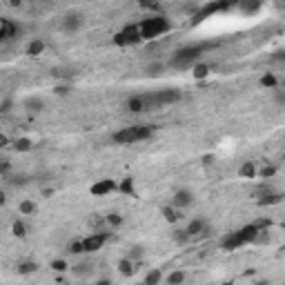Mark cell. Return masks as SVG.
<instances>
[{
  "mask_svg": "<svg viewBox=\"0 0 285 285\" xmlns=\"http://www.w3.org/2000/svg\"><path fill=\"white\" fill-rule=\"evenodd\" d=\"M216 47L214 40H201V42H190V45H183L178 47L176 51L169 56L167 60V67L174 69V71H185V69H192L196 63H203V56L210 54L212 49Z\"/></svg>",
  "mask_w": 285,
  "mask_h": 285,
  "instance_id": "1",
  "label": "cell"
},
{
  "mask_svg": "<svg viewBox=\"0 0 285 285\" xmlns=\"http://www.w3.org/2000/svg\"><path fill=\"white\" fill-rule=\"evenodd\" d=\"M138 32H141V40L143 42H151L159 40L163 36L174 32V20L167 14H154V16H145L136 22Z\"/></svg>",
  "mask_w": 285,
  "mask_h": 285,
  "instance_id": "2",
  "label": "cell"
},
{
  "mask_svg": "<svg viewBox=\"0 0 285 285\" xmlns=\"http://www.w3.org/2000/svg\"><path fill=\"white\" fill-rule=\"evenodd\" d=\"M154 136V127L151 125H127L120 127L112 134V143L114 145H136V143H145Z\"/></svg>",
  "mask_w": 285,
  "mask_h": 285,
  "instance_id": "3",
  "label": "cell"
},
{
  "mask_svg": "<svg viewBox=\"0 0 285 285\" xmlns=\"http://www.w3.org/2000/svg\"><path fill=\"white\" fill-rule=\"evenodd\" d=\"M141 96H143L145 112H154V109L174 105V102H178L180 98H183V94H180L178 89H172V87L159 89V92H147V94H141Z\"/></svg>",
  "mask_w": 285,
  "mask_h": 285,
  "instance_id": "4",
  "label": "cell"
},
{
  "mask_svg": "<svg viewBox=\"0 0 285 285\" xmlns=\"http://www.w3.org/2000/svg\"><path fill=\"white\" fill-rule=\"evenodd\" d=\"M236 7H239V0H214V3H205L194 11L192 25H201L203 20H208V18L216 16V14H229Z\"/></svg>",
  "mask_w": 285,
  "mask_h": 285,
  "instance_id": "5",
  "label": "cell"
},
{
  "mask_svg": "<svg viewBox=\"0 0 285 285\" xmlns=\"http://www.w3.org/2000/svg\"><path fill=\"white\" fill-rule=\"evenodd\" d=\"M112 42L116 47H120V49H129V47H136V45H141V32H138V25L136 22H129V25H125V27H120L116 34H114V38Z\"/></svg>",
  "mask_w": 285,
  "mask_h": 285,
  "instance_id": "6",
  "label": "cell"
},
{
  "mask_svg": "<svg viewBox=\"0 0 285 285\" xmlns=\"http://www.w3.org/2000/svg\"><path fill=\"white\" fill-rule=\"evenodd\" d=\"M112 241V232L109 229H100V232H92L89 236L83 239V250L85 254H96Z\"/></svg>",
  "mask_w": 285,
  "mask_h": 285,
  "instance_id": "7",
  "label": "cell"
},
{
  "mask_svg": "<svg viewBox=\"0 0 285 285\" xmlns=\"http://www.w3.org/2000/svg\"><path fill=\"white\" fill-rule=\"evenodd\" d=\"M256 203L261 208H272V205H281L283 203V192L281 190H274L270 183L258 187L256 192Z\"/></svg>",
  "mask_w": 285,
  "mask_h": 285,
  "instance_id": "8",
  "label": "cell"
},
{
  "mask_svg": "<svg viewBox=\"0 0 285 285\" xmlns=\"http://www.w3.org/2000/svg\"><path fill=\"white\" fill-rule=\"evenodd\" d=\"M18 36H20V25L11 18H0V45H7Z\"/></svg>",
  "mask_w": 285,
  "mask_h": 285,
  "instance_id": "9",
  "label": "cell"
},
{
  "mask_svg": "<svg viewBox=\"0 0 285 285\" xmlns=\"http://www.w3.org/2000/svg\"><path fill=\"white\" fill-rule=\"evenodd\" d=\"M118 192V183L114 178H100L96 183L89 185V194L96 198H102V196H109V194Z\"/></svg>",
  "mask_w": 285,
  "mask_h": 285,
  "instance_id": "10",
  "label": "cell"
},
{
  "mask_svg": "<svg viewBox=\"0 0 285 285\" xmlns=\"http://www.w3.org/2000/svg\"><path fill=\"white\" fill-rule=\"evenodd\" d=\"M83 25H85V18H83V14H78V11H69V14H65L63 20H60V29H63L65 34L81 32Z\"/></svg>",
  "mask_w": 285,
  "mask_h": 285,
  "instance_id": "11",
  "label": "cell"
},
{
  "mask_svg": "<svg viewBox=\"0 0 285 285\" xmlns=\"http://www.w3.org/2000/svg\"><path fill=\"white\" fill-rule=\"evenodd\" d=\"M172 208H176L178 212H183L187 208H192L194 205V194L187 190V187H178L176 192H174V196H172Z\"/></svg>",
  "mask_w": 285,
  "mask_h": 285,
  "instance_id": "12",
  "label": "cell"
},
{
  "mask_svg": "<svg viewBox=\"0 0 285 285\" xmlns=\"http://www.w3.org/2000/svg\"><path fill=\"white\" fill-rule=\"evenodd\" d=\"M218 247H221L223 252H236V250H241V247H245V245H243V241H241L239 232H236V229H232V232H227V234L221 236V241H218Z\"/></svg>",
  "mask_w": 285,
  "mask_h": 285,
  "instance_id": "13",
  "label": "cell"
},
{
  "mask_svg": "<svg viewBox=\"0 0 285 285\" xmlns=\"http://www.w3.org/2000/svg\"><path fill=\"white\" fill-rule=\"evenodd\" d=\"M236 232H239L241 241H243V245H254V243H256V239H258V232H261V229L250 221V223H245L243 227L236 229Z\"/></svg>",
  "mask_w": 285,
  "mask_h": 285,
  "instance_id": "14",
  "label": "cell"
},
{
  "mask_svg": "<svg viewBox=\"0 0 285 285\" xmlns=\"http://www.w3.org/2000/svg\"><path fill=\"white\" fill-rule=\"evenodd\" d=\"M208 227H210V223L205 221V218H192V221L185 225V232L192 236V241H198V239H201V234Z\"/></svg>",
  "mask_w": 285,
  "mask_h": 285,
  "instance_id": "15",
  "label": "cell"
},
{
  "mask_svg": "<svg viewBox=\"0 0 285 285\" xmlns=\"http://www.w3.org/2000/svg\"><path fill=\"white\" fill-rule=\"evenodd\" d=\"M138 265H141V263H134V261H129L127 256H123V258H120L118 263H116V270H118V274H120V276L129 278V276H134V274H136Z\"/></svg>",
  "mask_w": 285,
  "mask_h": 285,
  "instance_id": "16",
  "label": "cell"
},
{
  "mask_svg": "<svg viewBox=\"0 0 285 285\" xmlns=\"http://www.w3.org/2000/svg\"><path fill=\"white\" fill-rule=\"evenodd\" d=\"M236 9H239L243 16H254L263 9V3H261V0H239V7Z\"/></svg>",
  "mask_w": 285,
  "mask_h": 285,
  "instance_id": "17",
  "label": "cell"
},
{
  "mask_svg": "<svg viewBox=\"0 0 285 285\" xmlns=\"http://www.w3.org/2000/svg\"><path fill=\"white\" fill-rule=\"evenodd\" d=\"M47 49V45H45V40L42 38H34V40H29L27 42V47H25V54L29 58H36V56H42Z\"/></svg>",
  "mask_w": 285,
  "mask_h": 285,
  "instance_id": "18",
  "label": "cell"
},
{
  "mask_svg": "<svg viewBox=\"0 0 285 285\" xmlns=\"http://www.w3.org/2000/svg\"><path fill=\"white\" fill-rule=\"evenodd\" d=\"M125 109L129 114H145V105H143V96L141 94H134L125 100Z\"/></svg>",
  "mask_w": 285,
  "mask_h": 285,
  "instance_id": "19",
  "label": "cell"
},
{
  "mask_svg": "<svg viewBox=\"0 0 285 285\" xmlns=\"http://www.w3.org/2000/svg\"><path fill=\"white\" fill-rule=\"evenodd\" d=\"M167 65L163 63V60H151V63H147V67H145V76L147 78H161L163 74H165Z\"/></svg>",
  "mask_w": 285,
  "mask_h": 285,
  "instance_id": "20",
  "label": "cell"
},
{
  "mask_svg": "<svg viewBox=\"0 0 285 285\" xmlns=\"http://www.w3.org/2000/svg\"><path fill=\"white\" fill-rule=\"evenodd\" d=\"M102 223H105V229H118L125 223V216L118 214V212H107L102 216Z\"/></svg>",
  "mask_w": 285,
  "mask_h": 285,
  "instance_id": "21",
  "label": "cell"
},
{
  "mask_svg": "<svg viewBox=\"0 0 285 285\" xmlns=\"http://www.w3.org/2000/svg\"><path fill=\"white\" fill-rule=\"evenodd\" d=\"M118 192L123 194V196L136 198V196H138V192H136V183H134V178H132V176H125V178L118 183Z\"/></svg>",
  "mask_w": 285,
  "mask_h": 285,
  "instance_id": "22",
  "label": "cell"
},
{
  "mask_svg": "<svg viewBox=\"0 0 285 285\" xmlns=\"http://www.w3.org/2000/svg\"><path fill=\"white\" fill-rule=\"evenodd\" d=\"M38 270H40V265L36 263V261H20V263L16 265L18 276H32V274H36Z\"/></svg>",
  "mask_w": 285,
  "mask_h": 285,
  "instance_id": "23",
  "label": "cell"
},
{
  "mask_svg": "<svg viewBox=\"0 0 285 285\" xmlns=\"http://www.w3.org/2000/svg\"><path fill=\"white\" fill-rule=\"evenodd\" d=\"M11 147H14V151H18V154H27V151L34 149V141L29 136H18L16 141H11Z\"/></svg>",
  "mask_w": 285,
  "mask_h": 285,
  "instance_id": "24",
  "label": "cell"
},
{
  "mask_svg": "<svg viewBox=\"0 0 285 285\" xmlns=\"http://www.w3.org/2000/svg\"><path fill=\"white\" fill-rule=\"evenodd\" d=\"M161 216L163 218H165V221L169 223V225H176V223L180 221V216H183V214H180V212L176 210V208H172V205H163V208H161Z\"/></svg>",
  "mask_w": 285,
  "mask_h": 285,
  "instance_id": "25",
  "label": "cell"
},
{
  "mask_svg": "<svg viewBox=\"0 0 285 285\" xmlns=\"http://www.w3.org/2000/svg\"><path fill=\"white\" fill-rule=\"evenodd\" d=\"M163 278H165V274H163L161 268H151V270H147V274H145L141 285H161Z\"/></svg>",
  "mask_w": 285,
  "mask_h": 285,
  "instance_id": "26",
  "label": "cell"
},
{
  "mask_svg": "<svg viewBox=\"0 0 285 285\" xmlns=\"http://www.w3.org/2000/svg\"><path fill=\"white\" fill-rule=\"evenodd\" d=\"M256 163L254 161H245L243 165L239 167V178H245V180H252V178H256Z\"/></svg>",
  "mask_w": 285,
  "mask_h": 285,
  "instance_id": "27",
  "label": "cell"
},
{
  "mask_svg": "<svg viewBox=\"0 0 285 285\" xmlns=\"http://www.w3.org/2000/svg\"><path fill=\"white\" fill-rule=\"evenodd\" d=\"M258 85L263 89H272V92H274V89L278 87V76L274 74V71H265V74L258 78Z\"/></svg>",
  "mask_w": 285,
  "mask_h": 285,
  "instance_id": "28",
  "label": "cell"
},
{
  "mask_svg": "<svg viewBox=\"0 0 285 285\" xmlns=\"http://www.w3.org/2000/svg\"><path fill=\"white\" fill-rule=\"evenodd\" d=\"M22 107L27 109V112H42V109H45V100L40 98V96H29V98H25L22 100Z\"/></svg>",
  "mask_w": 285,
  "mask_h": 285,
  "instance_id": "29",
  "label": "cell"
},
{
  "mask_svg": "<svg viewBox=\"0 0 285 285\" xmlns=\"http://www.w3.org/2000/svg\"><path fill=\"white\" fill-rule=\"evenodd\" d=\"M192 71V76H194V81H205L210 74H212V67L208 63H196L194 67L190 69Z\"/></svg>",
  "mask_w": 285,
  "mask_h": 285,
  "instance_id": "30",
  "label": "cell"
},
{
  "mask_svg": "<svg viewBox=\"0 0 285 285\" xmlns=\"http://www.w3.org/2000/svg\"><path fill=\"white\" fill-rule=\"evenodd\" d=\"M18 212H20L22 216H34L36 212H38V205L32 198H22L20 203H18Z\"/></svg>",
  "mask_w": 285,
  "mask_h": 285,
  "instance_id": "31",
  "label": "cell"
},
{
  "mask_svg": "<svg viewBox=\"0 0 285 285\" xmlns=\"http://www.w3.org/2000/svg\"><path fill=\"white\" fill-rule=\"evenodd\" d=\"M172 241H174V243H176L178 247H185V245L192 243V236L185 232V227H178V229H174V232H172Z\"/></svg>",
  "mask_w": 285,
  "mask_h": 285,
  "instance_id": "32",
  "label": "cell"
},
{
  "mask_svg": "<svg viewBox=\"0 0 285 285\" xmlns=\"http://www.w3.org/2000/svg\"><path fill=\"white\" fill-rule=\"evenodd\" d=\"M276 174H278V167H276V165H272V163H268V165H263L261 169H256V178H263V180L274 178Z\"/></svg>",
  "mask_w": 285,
  "mask_h": 285,
  "instance_id": "33",
  "label": "cell"
},
{
  "mask_svg": "<svg viewBox=\"0 0 285 285\" xmlns=\"http://www.w3.org/2000/svg\"><path fill=\"white\" fill-rule=\"evenodd\" d=\"M185 278H187V274L183 270H174V272H169V274L163 278L167 285H183L185 283Z\"/></svg>",
  "mask_w": 285,
  "mask_h": 285,
  "instance_id": "34",
  "label": "cell"
},
{
  "mask_svg": "<svg viewBox=\"0 0 285 285\" xmlns=\"http://www.w3.org/2000/svg\"><path fill=\"white\" fill-rule=\"evenodd\" d=\"M11 174H14V163H11L7 156H0V178L7 180Z\"/></svg>",
  "mask_w": 285,
  "mask_h": 285,
  "instance_id": "35",
  "label": "cell"
},
{
  "mask_svg": "<svg viewBox=\"0 0 285 285\" xmlns=\"http://www.w3.org/2000/svg\"><path fill=\"white\" fill-rule=\"evenodd\" d=\"M127 258L134 261V263H143V258H145V247H143V245H132L129 252H127Z\"/></svg>",
  "mask_w": 285,
  "mask_h": 285,
  "instance_id": "36",
  "label": "cell"
},
{
  "mask_svg": "<svg viewBox=\"0 0 285 285\" xmlns=\"http://www.w3.org/2000/svg\"><path fill=\"white\" fill-rule=\"evenodd\" d=\"M65 252L71 254V256H81V254H85V250H83V239H74V241H69L67 247H65Z\"/></svg>",
  "mask_w": 285,
  "mask_h": 285,
  "instance_id": "37",
  "label": "cell"
},
{
  "mask_svg": "<svg viewBox=\"0 0 285 285\" xmlns=\"http://www.w3.org/2000/svg\"><path fill=\"white\" fill-rule=\"evenodd\" d=\"M49 268H51L54 272H56V274H65V272H69L71 265L67 263V258H54Z\"/></svg>",
  "mask_w": 285,
  "mask_h": 285,
  "instance_id": "38",
  "label": "cell"
},
{
  "mask_svg": "<svg viewBox=\"0 0 285 285\" xmlns=\"http://www.w3.org/2000/svg\"><path fill=\"white\" fill-rule=\"evenodd\" d=\"M71 274H76V276H87V274H92V263H76V265H71Z\"/></svg>",
  "mask_w": 285,
  "mask_h": 285,
  "instance_id": "39",
  "label": "cell"
},
{
  "mask_svg": "<svg viewBox=\"0 0 285 285\" xmlns=\"http://www.w3.org/2000/svg\"><path fill=\"white\" fill-rule=\"evenodd\" d=\"M7 180H9V183L14 185V187H25V185H27L32 178H29L27 174H11V176H9Z\"/></svg>",
  "mask_w": 285,
  "mask_h": 285,
  "instance_id": "40",
  "label": "cell"
},
{
  "mask_svg": "<svg viewBox=\"0 0 285 285\" xmlns=\"http://www.w3.org/2000/svg\"><path fill=\"white\" fill-rule=\"evenodd\" d=\"M11 234H14L16 239H25L27 236V225L22 221H14V225H11Z\"/></svg>",
  "mask_w": 285,
  "mask_h": 285,
  "instance_id": "41",
  "label": "cell"
},
{
  "mask_svg": "<svg viewBox=\"0 0 285 285\" xmlns=\"http://www.w3.org/2000/svg\"><path fill=\"white\" fill-rule=\"evenodd\" d=\"M254 225H256L258 229H261V232H263V229H272V227H274V221H272V218L270 216H261V218H254Z\"/></svg>",
  "mask_w": 285,
  "mask_h": 285,
  "instance_id": "42",
  "label": "cell"
},
{
  "mask_svg": "<svg viewBox=\"0 0 285 285\" xmlns=\"http://www.w3.org/2000/svg\"><path fill=\"white\" fill-rule=\"evenodd\" d=\"M272 243V229H263V232H258V239L254 245H270Z\"/></svg>",
  "mask_w": 285,
  "mask_h": 285,
  "instance_id": "43",
  "label": "cell"
},
{
  "mask_svg": "<svg viewBox=\"0 0 285 285\" xmlns=\"http://www.w3.org/2000/svg\"><path fill=\"white\" fill-rule=\"evenodd\" d=\"M11 109H14V98H5V100H0V116L9 114Z\"/></svg>",
  "mask_w": 285,
  "mask_h": 285,
  "instance_id": "44",
  "label": "cell"
},
{
  "mask_svg": "<svg viewBox=\"0 0 285 285\" xmlns=\"http://www.w3.org/2000/svg\"><path fill=\"white\" fill-rule=\"evenodd\" d=\"M54 94L60 96V98H65V96L71 94V87L69 85H56V87H54Z\"/></svg>",
  "mask_w": 285,
  "mask_h": 285,
  "instance_id": "45",
  "label": "cell"
},
{
  "mask_svg": "<svg viewBox=\"0 0 285 285\" xmlns=\"http://www.w3.org/2000/svg\"><path fill=\"white\" fill-rule=\"evenodd\" d=\"M272 60H274V63H285V49L278 47V49L272 51Z\"/></svg>",
  "mask_w": 285,
  "mask_h": 285,
  "instance_id": "46",
  "label": "cell"
},
{
  "mask_svg": "<svg viewBox=\"0 0 285 285\" xmlns=\"http://www.w3.org/2000/svg\"><path fill=\"white\" fill-rule=\"evenodd\" d=\"M5 147H11V138L0 132V149H5Z\"/></svg>",
  "mask_w": 285,
  "mask_h": 285,
  "instance_id": "47",
  "label": "cell"
},
{
  "mask_svg": "<svg viewBox=\"0 0 285 285\" xmlns=\"http://www.w3.org/2000/svg\"><path fill=\"white\" fill-rule=\"evenodd\" d=\"M274 92H276V96H274V98H276V105H285V89H274Z\"/></svg>",
  "mask_w": 285,
  "mask_h": 285,
  "instance_id": "48",
  "label": "cell"
},
{
  "mask_svg": "<svg viewBox=\"0 0 285 285\" xmlns=\"http://www.w3.org/2000/svg\"><path fill=\"white\" fill-rule=\"evenodd\" d=\"M5 205H7V192L0 190V208H5Z\"/></svg>",
  "mask_w": 285,
  "mask_h": 285,
  "instance_id": "49",
  "label": "cell"
},
{
  "mask_svg": "<svg viewBox=\"0 0 285 285\" xmlns=\"http://www.w3.org/2000/svg\"><path fill=\"white\" fill-rule=\"evenodd\" d=\"M94 285H114V283L109 281V278H100V281H96Z\"/></svg>",
  "mask_w": 285,
  "mask_h": 285,
  "instance_id": "50",
  "label": "cell"
},
{
  "mask_svg": "<svg viewBox=\"0 0 285 285\" xmlns=\"http://www.w3.org/2000/svg\"><path fill=\"white\" fill-rule=\"evenodd\" d=\"M254 285H272V281H270V278H261V281H256Z\"/></svg>",
  "mask_w": 285,
  "mask_h": 285,
  "instance_id": "51",
  "label": "cell"
},
{
  "mask_svg": "<svg viewBox=\"0 0 285 285\" xmlns=\"http://www.w3.org/2000/svg\"><path fill=\"white\" fill-rule=\"evenodd\" d=\"M223 285H234V283H229V281H227V283H223Z\"/></svg>",
  "mask_w": 285,
  "mask_h": 285,
  "instance_id": "52",
  "label": "cell"
}]
</instances>
